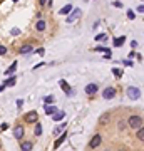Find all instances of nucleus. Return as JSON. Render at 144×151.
<instances>
[{
    "instance_id": "obj_1",
    "label": "nucleus",
    "mask_w": 144,
    "mask_h": 151,
    "mask_svg": "<svg viewBox=\"0 0 144 151\" xmlns=\"http://www.w3.org/2000/svg\"><path fill=\"white\" fill-rule=\"evenodd\" d=\"M127 124H129V128H132V129H139L143 126V116H129Z\"/></svg>"
},
{
    "instance_id": "obj_2",
    "label": "nucleus",
    "mask_w": 144,
    "mask_h": 151,
    "mask_svg": "<svg viewBox=\"0 0 144 151\" xmlns=\"http://www.w3.org/2000/svg\"><path fill=\"white\" fill-rule=\"evenodd\" d=\"M127 97H129V99H132V101L139 99V97H141V89H137V87H134V86L127 87Z\"/></svg>"
},
{
    "instance_id": "obj_3",
    "label": "nucleus",
    "mask_w": 144,
    "mask_h": 151,
    "mask_svg": "<svg viewBox=\"0 0 144 151\" xmlns=\"http://www.w3.org/2000/svg\"><path fill=\"white\" fill-rule=\"evenodd\" d=\"M37 119H39V114H37V111H30L25 114V123H37Z\"/></svg>"
},
{
    "instance_id": "obj_4",
    "label": "nucleus",
    "mask_w": 144,
    "mask_h": 151,
    "mask_svg": "<svg viewBox=\"0 0 144 151\" xmlns=\"http://www.w3.org/2000/svg\"><path fill=\"white\" fill-rule=\"evenodd\" d=\"M102 97L104 99H112V97H116V89L114 87H106L102 91Z\"/></svg>"
},
{
    "instance_id": "obj_5",
    "label": "nucleus",
    "mask_w": 144,
    "mask_h": 151,
    "mask_svg": "<svg viewBox=\"0 0 144 151\" xmlns=\"http://www.w3.org/2000/svg\"><path fill=\"white\" fill-rule=\"evenodd\" d=\"M101 143H102V136H101V134H94L92 139L89 141V146H90V148H97Z\"/></svg>"
},
{
    "instance_id": "obj_6",
    "label": "nucleus",
    "mask_w": 144,
    "mask_h": 151,
    "mask_svg": "<svg viewBox=\"0 0 144 151\" xmlns=\"http://www.w3.org/2000/svg\"><path fill=\"white\" fill-rule=\"evenodd\" d=\"M97 91H99V86H97V84H87V86H86V94H89V96L96 94Z\"/></svg>"
},
{
    "instance_id": "obj_7",
    "label": "nucleus",
    "mask_w": 144,
    "mask_h": 151,
    "mask_svg": "<svg viewBox=\"0 0 144 151\" xmlns=\"http://www.w3.org/2000/svg\"><path fill=\"white\" fill-rule=\"evenodd\" d=\"M81 15H82V12H81L79 8H76V10H74V12H72V14L67 17V24H72V22L76 20V19H79Z\"/></svg>"
},
{
    "instance_id": "obj_8",
    "label": "nucleus",
    "mask_w": 144,
    "mask_h": 151,
    "mask_svg": "<svg viewBox=\"0 0 144 151\" xmlns=\"http://www.w3.org/2000/svg\"><path fill=\"white\" fill-rule=\"evenodd\" d=\"M24 134H25V129H24L22 126H15V128H14V136L17 138V139H22Z\"/></svg>"
},
{
    "instance_id": "obj_9",
    "label": "nucleus",
    "mask_w": 144,
    "mask_h": 151,
    "mask_svg": "<svg viewBox=\"0 0 144 151\" xmlns=\"http://www.w3.org/2000/svg\"><path fill=\"white\" fill-rule=\"evenodd\" d=\"M32 148H34V143H32V141H22L20 143L22 151H32Z\"/></svg>"
},
{
    "instance_id": "obj_10",
    "label": "nucleus",
    "mask_w": 144,
    "mask_h": 151,
    "mask_svg": "<svg viewBox=\"0 0 144 151\" xmlns=\"http://www.w3.org/2000/svg\"><path fill=\"white\" fill-rule=\"evenodd\" d=\"M61 87L64 89V92H65L67 96H72V91H70V86H69V84L65 82L64 79H61Z\"/></svg>"
},
{
    "instance_id": "obj_11",
    "label": "nucleus",
    "mask_w": 144,
    "mask_h": 151,
    "mask_svg": "<svg viewBox=\"0 0 144 151\" xmlns=\"http://www.w3.org/2000/svg\"><path fill=\"white\" fill-rule=\"evenodd\" d=\"M45 27H47L45 20H39L37 24H35V30H37V32H44V30H45Z\"/></svg>"
},
{
    "instance_id": "obj_12",
    "label": "nucleus",
    "mask_w": 144,
    "mask_h": 151,
    "mask_svg": "<svg viewBox=\"0 0 144 151\" xmlns=\"http://www.w3.org/2000/svg\"><path fill=\"white\" fill-rule=\"evenodd\" d=\"M32 50H34V47H32L30 44H27V45H22V47L19 49V52H20V54H30Z\"/></svg>"
},
{
    "instance_id": "obj_13",
    "label": "nucleus",
    "mask_w": 144,
    "mask_h": 151,
    "mask_svg": "<svg viewBox=\"0 0 144 151\" xmlns=\"http://www.w3.org/2000/svg\"><path fill=\"white\" fill-rule=\"evenodd\" d=\"M64 116H65V113H64V111H55L54 114H52V119H54V121H62Z\"/></svg>"
},
{
    "instance_id": "obj_14",
    "label": "nucleus",
    "mask_w": 144,
    "mask_h": 151,
    "mask_svg": "<svg viewBox=\"0 0 144 151\" xmlns=\"http://www.w3.org/2000/svg\"><path fill=\"white\" fill-rule=\"evenodd\" d=\"M72 8H74V7H72L70 3H67L64 8H61V12H59V14H61V15H67V14H70V12H72Z\"/></svg>"
},
{
    "instance_id": "obj_15",
    "label": "nucleus",
    "mask_w": 144,
    "mask_h": 151,
    "mask_svg": "<svg viewBox=\"0 0 144 151\" xmlns=\"http://www.w3.org/2000/svg\"><path fill=\"white\" fill-rule=\"evenodd\" d=\"M124 42H126V37H124V35H121V37L114 39V45H116V47H121V45H122Z\"/></svg>"
},
{
    "instance_id": "obj_16",
    "label": "nucleus",
    "mask_w": 144,
    "mask_h": 151,
    "mask_svg": "<svg viewBox=\"0 0 144 151\" xmlns=\"http://www.w3.org/2000/svg\"><path fill=\"white\" fill-rule=\"evenodd\" d=\"M44 109H45V114H49V116H52V114H54L55 111H57V109L54 108V106H45Z\"/></svg>"
},
{
    "instance_id": "obj_17",
    "label": "nucleus",
    "mask_w": 144,
    "mask_h": 151,
    "mask_svg": "<svg viewBox=\"0 0 144 151\" xmlns=\"http://www.w3.org/2000/svg\"><path fill=\"white\" fill-rule=\"evenodd\" d=\"M34 133H35V136H40V134H42V124H40V123H35Z\"/></svg>"
},
{
    "instance_id": "obj_18",
    "label": "nucleus",
    "mask_w": 144,
    "mask_h": 151,
    "mask_svg": "<svg viewBox=\"0 0 144 151\" xmlns=\"http://www.w3.org/2000/svg\"><path fill=\"white\" fill-rule=\"evenodd\" d=\"M15 69H17V62H12V66H10V67L5 71V74H7V76H8V74H14Z\"/></svg>"
},
{
    "instance_id": "obj_19",
    "label": "nucleus",
    "mask_w": 144,
    "mask_h": 151,
    "mask_svg": "<svg viewBox=\"0 0 144 151\" xmlns=\"http://www.w3.org/2000/svg\"><path fill=\"white\" fill-rule=\"evenodd\" d=\"M64 139H65V133H64V134H62V136H61V138H59V139H57V141L54 143V148H59V146H61V144L64 143Z\"/></svg>"
},
{
    "instance_id": "obj_20",
    "label": "nucleus",
    "mask_w": 144,
    "mask_h": 151,
    "mask_svg": "<svg viewBox=\"0 0 144 151\" xmlns=\"http://www.w3.org/2000/svg\"><path fill=\"white\" fill-rule=\"evenodd\" d=\"M137 139H139V141H144V128L143 126L137 129Z\"/></svg>"
},
{
    "instance_id": "obj_21",
    "label": "nucleus",
    "mask_w": 144,
    "mask_h": 151,
    "mask_svg": "<svg viewBox=\"0 0 144 151\" xmlns=\"http://www.w3.org/2000/svg\"><path fill=\"white\" fill-rule=\"evenodd\" d=\"M64 128H65V123H62L61 126H57V128H55V129H54V134H61V133H62V129H64Z\"/></svg>"
},
{
    "instance_id": "obj_22",
    "label": "nucleus",
    "mask_w": 144,
    "mask_h": 151,
    "mask_svg": "<svg viewBox=\"0 0 144 151\" xmlns=\"http://www.w3.org/2000/svg\"><path fill=\"white\" fill-rule=\"evenodd\" d=\"M44 103H45V106H50V104L54 103V96H47L44 99Z\"/></svg>"
},
{
    "instance_id": "obj_23",
    "label": "nucleus",
    "mask_w": 144,
    "mask_h": 151,
    "mask_svg": "<svg viewBox=\"0 0 144 151\" xmlns=\"http://www.w3.org/2000/svg\"><path fill=\"white\" fill-rule=\"evenodd\" d=\"M14 84H15V77H14V76H12L10 79H7V81L3 82V86H14Z\"/></svg>"
},
{
    "instance_id": "obj_24",
    "label": "nucleus",
    "mask_w": 144,
    "mask_h": 151,
    "mask_svg": "<svg viewBox=\"0 0 144 151\" xmlns=\"http://www.w3.org/2000/svg\"><path fill=\"white\" fill-rule=\"evenodd\" d=\"M94 50H97V52H106V54L111 55V50H109V49H106V47H96Z\"/></svg>"
},
{
    "instance_id": "obj_25",
    "label": "nucleus",
    "mask_w": 144,
    "mask_h": 151,
    "mask_svg": "<svg viewBox=\"0 0 144 151\" xmlns=\"http://www.w3.org/2000/svg\"><path fill=\"white\" fill-rule=\"evenodd\" d=\"M112 74L116 76V77H121V76H122V71H121V69H116V67H114V69H112Z\"/></svg>"
},
{
    "instance_id": "obj_26",
    "label": "nucleus",
    "mask_w": 144,
    "mask_h": 151,
    "mask_svg": "<svg viewBox=\"0 0 144 151\" xmlns=\"http://www.w3.org/2000/svg\"><path fill=\"white\" fill-rule=\"evenodd\" d=\"M7 54V47L5 45H0V55H5Z\"/></svg>"
},
{
    "instance_id": "obj_27",
    "label": "nucleus",
    "mask_w": 144,
    "mask_h": 151,
    "mask_svg": "<svg viewBox=\"0 0 144 151\" xmlns=\"http://www.w3.org/2000/svg\"><path fill=\"white\" fill-rule=\"evenodd\" d=\"M127 17H129L131 20H134V17H136V14H134L132 10H127Z\"/></svg>"
},
{
    "instance_id": "obj_28",
    "label": "nucleus",
    "mask_w": 144,
    "mask_h": 151,
    "mask_svg": "<svg viewBox=\"0 0 144 151\" xmlns=\"http://www.w3.org/2000/svg\"><path fill=\"white\" fill-rule=\"evenodd\" d=\"M104 39H106V35L104 34H97L96 35V41H104Z\"/></svg>"
},
{
    "instance_id": "obj_29",
    "label": "nucleus",
    "mask_w": 144,
    "mask_h": 151,
    "mask_svg": "<svg viewBox=\"0 0 144 151\" xmlns=\"http://www.w3.org/2000/svg\"><path fill=\"white\" fill-rule=\"evenodd\" d=\"M122 64H124V66H129V67H132V64H134V62H131L129 59H127V61H122Z\"/></svg>"
},
{
    "instance_id": "obj_30",
    "label": "nucleus",
    "mask_w": 144,
    "mask_h": 151,
    "mask_svg": "<svg viewBox=\"0 0 144 151\" xmlns=\"http://www.w3.org/2000/svg\"><path fill=\"white\" fill-rule=\"evenodd\" d=\"M22 104H24V99H17V108H22Z\"/></svg>"
},
{
    "instance_id": "obj_31",
    "label": "nucleus",
    "mask_w": 144,
    "mask_h": 151,
    "mask_svg": "<svg viewBox=\"0 0 144 151\" xmlns=\"http://www.w3.org/2000/svg\"><path fill=\"white\" fill-rule=\"evenodd\" d=\"M137 12H139V14H144V5H139V7H137Z\"/></svg>"
},
{
    "instance_id": "obj_32",
    "label": "nucleus",
    "mask_w": 144,
    "mask_h": 151,
    "mask_svg": "<svg viewBox=\"0 0 144 151\" xmlns=\"http://www.w3.org/2000/svg\"><path fill=\"white\" fill-rule=\"evenodd\" d=\"M44 64H45V62H39V64H37V66H34V71H35V69H39V67H42V66H44Z\"/></svg>"
},
{
    "instance_id": "obj_33",
    "label": "nucleus",
    "mask_w": 144,
    "mask_h": 151,
    "mask_svg": "<svg viewBox=\"0 0 144 151\" xmlns=\"http://www.w3.org/2000/svg\"><path fill=\"white\" fill-rule=\"evenodd\" d=\"M0 129H2V131H5V129H7V123H2V126H0Z\"/></svg>"
},
{
    "instance_id": "obj_34",
    "label": "nucleus",
    "mask_w": 144,
    "mask_h": 151,
    "mask_svg": "<svg viewBox=\"0 0 144 151\" xmlns=\"http://www.w3.org/2000/svg\"><path fill=\"white\" fill-rule=\"evenodd\" d=\"M12 34L17 35V34H20V30H19V29H12Z\"/></svg>"
},
{
    "instance_id": "obj_35",
    "label": "nucleus",
    "mask_w": 144,
    "mask_h": 151,
    "mask_svg": "<svg viewBox=\"0 0 144 151\" xmlns=\"http://www.w3.org/2000/svg\"><path fill=\"white\" fill-rule=\"evenodd\" d=\"M37 54H39V55H44V54H45V50H44V49H39V50H37Z\"/></svg>"
},
{
    "instance_id": "obj_36",
    "label": "nucleus",
    "mask_w": 144,
    "mask_h": 151,
    "mask_svg": "<svg viewBox=\"0 0 144 151\" xmlns=\"http://www.w3.org/2000/svg\"><path fill=\"white\" fill-rule=\"evenodd\" d=\"M47 2H50V0H40V5H42V7H44V5H45Z\"/></svg>"
},
{
    "instance_id": "obj_37",
    "label": "nucleus",
    "mask_w": 144,
    "mask_h": 151,
    "mask_svg": "<svg viewBox=\"0 0 144 151\" xmlns=\"http://www.w3.org/2000/svg\"><path fill=\"white\" fill-rule=\"evenodd\" d=\"M5 89V86H3V84H2V86H0V92H2V91Z\"/></svg>"
},
{
    "instance_id": "obj_38",
    "label": "nucleus",
    "mask_w": 144,
    "mask_h": 151,
    "mask_svg": "<svg viewBox=\"0 0 144 151\" xmlns=\"http://www.w3.org/2000/svg\"><path fill=\"white\" fill-rule=\"evenodd\" d=\"M12 2H19V0H12Z\"/></svg>"
},
{
    "instance_id": "obj_39",
    "label": "nucleus",
    "mask_w": 144,
    "mask_h": 151,
    "mask_svg": "<svg viewBox=\"0 0 144 151\" xmlns=\"http://www.w3.org/2000/svg\"><path fill=\"white\" fill-rule=\"evenodd\" d=\"M106 151H107V150H106Z\"/></svg>"
}]
</instances>
